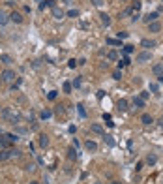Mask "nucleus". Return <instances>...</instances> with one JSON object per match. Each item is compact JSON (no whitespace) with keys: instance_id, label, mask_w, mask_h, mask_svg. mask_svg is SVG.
I'll use <instances>...</instances> for the list:
<instances>
[{"instance_id":"nucleus-1","label":"nucleus","mask_w":163,"mask_h":184,"mask_svg":"<svg viewBox=\"0 0 163 184\" xmlns=\"http://www.w3.org/2000/svg\"><path fill=\"white\" fill-rule=\"evenodd\" d=\"M21 154V150L17 149H6L4 152H0V160H8V158H17Z\"/></svg>"},{"instance_id":"nucleus-2","label":"nucleus","mask_w":163,"mask_h":184,"mask_svg":"<svg viewBox=\"0 0 163 184\" xmlns=\"http://www.w3.org/2000/svg\"><path fill=\"white\" fill-rule=\"evenodd\" d=\"M150 58H152V53H150V51H142V53H139L137 55V62H148Z\"/></svg>"},{"instance_id":"nucleus-3","label":"nucleus","mask_w":163,"mask_h":184,"mask_svg":"<svg viewBox=\"0 0 163 184\" xmlns=\"http://www.w3.org/2000/svg\"><path fill=\"white\" fill-rule=\"evenodd\" d=\"M0 77H2V81H13V79H15V71H11V70H4L2 73H0Z\"/></svg>"},{"instance_id":"nucleus-4","label":"nucleus","mask_w":163,"mask_h":184,"mask_svg":"<svg viewBox=\"0 0 163 184\" xmlns=\"http://www.w3.org/2000/svg\"><path fill=\"white\" fill-rule=\"evenodd\" d=\"M142 21H144L146 25H150V23L157 21V11H152V13H146L144 17H142Z\"/></svg>"},{"instance_id":"nucleus-5","label":"nucleus","mask_w":163,"mask_h":184,"mask_svg":"<svg viewBox=\"0 0 163 184\" xmlns=\"http://www.w3.org/2000/svg\"><path fill=\"white\" fill-rule=\"evenodd\" d=\"M85 147H86V150H88V152H96V150H98V143H96V141H90V139L85 143Z\"/></svg>"},{"instance_id":"nucleus-6","label":"nucleus","mask_w":163,"mask_h":184,"mask_svg":"<svg viewBox=\"0 0 163 184\" xmlns=\"http://www.w3.org/2000/svg\"><path fill=\"white\" fill-rule=\"evenodd\" d=\"M10 21H13V23H23V15L21 13H17V11H13V13H10Z\"/></svg>"},{"instance_id":"nucleus-7","label":"nucleus","mask_w":163,"mask_h":184,"mask_svg":"<svg viewBox=\"0 0 163 184\" xmlns=\"http://www.w3.org/2000/svg\"><path fill=\"white\" fill-rule=\"evenodd\" d=\"M141 122H142V124H144V126H150V124H152V122H154V118H152V115H148V113H144V115H142V117H141Z\"/></svg>"},{"instance_id":"nucleus-8","label":"nucleus","mask_w":163,"mask_h":184,"mask_svg":"<svg viewBox=\"0 0 163 184\" xmlns=\"http://www.w3.org/2000/svg\"><path fill=\"white\" fill-rule=\"evenodd\" d=\"M64 15H66V13H64V11L60 10V8H56V6L53 8V17H54V19H58V21H60V19L64 17Z\"/></svg>"},{"instance_id":"nucleus-9","label":"nucleus","mask_w":163,"mask_h":184,"mask_svg":"<svg viewBox=\"0 0 163 184\" xmlns=\"http://www.w3.org/2000/svg\"><path fill=\"white\" fill-rule=\"evenodd\" d=\"M90 130L94 131V134H99V135H105V131H103V128H101V124H96L94 122L92 126H90Z\"/></svg>"},{"instance_id":"nucleus-10","label":"nucleus","mask_w":163,"mask_h":184,"mask_svg":"<svg viewBox=\"0 0 163 184\" xmlns=\"http://www.w3.org/2000/svg\"><path fill=\"white\" fill-rule=\"evenodd\" d=\"M10 145H11V141L8 139V135H2V137H0V147H2V149H10Z\"/></svg>"},{"instance_id":"nucleus-11","label":"nucleus","mask_w":163,"mask_h":184,"mask_svg":"<svg viewBox=\"0 0 163 184\" xmlns=\"http://www.w3.org/2000/svg\"><path fill=\"white\" fill-rule=\"evenodd\" d=\"M148 28H150V32H160L161 30V23L154 21V23H150V25H148Z\"/></svg>"},{"instance_id":"nucleus-12","label":"nucleus","mask_w":163,"mask_h":184,"mask_svg":"<svg viewBox=\"0 0 163 184\" xmlns=\"http://www.w3.org/2000/svg\"><path fill=\"white\" fill-rule=\"evenodd\" d=\"M152 71H154V75L161 77V75H163V64H156V66L152 68Z\"/></svg>"},{"instance_id":"nucleus-13","label":"nucleus","mask_w":163,"mask_h":184,"mask_svg":"<svg viewBox=\"0 0 163 184\" xmlns=\"http://www.w3.org/2000/svg\"><path fill=\"white\" fill-rule=\"evenodd\" d=\"M133 105H135V109H141V107H144V100L142 98H133Z\"/></svg>"},{"instance_id":"nucleus-14","label":"nucleus","mask_w":163,"mask_h":184,"mask_svg":"<svg viewBox=\"0 0 163 184\" xmlns=\"http://www.w3.org/2000/svg\"><path fill=\"white\" fill-rule=\"evenodd\" d=\"M47 145H49V137H47L45 134H41V135H39V147H43V149H45Z\"/></svg>"},{"instance_id":"nucleus-15","label":"nucleus","mask_w":163,"mask_h":184,"mask_svg":"<svg viewBox=\"0 0 163 184\" xmlns=\"http://www.w3.org/2000/svg\"><path fill=\"white\" fill-rule=\"evenodd\" d=\"M39 117H41L43 120H47V118H51V117H53V111H51V109H43L41 113H39Z\"/></svg>"},{"instance_id":"nucleus-16","label":"nucleus","mask_w":163,"mask_h":184,"mask_svg":"<svg viewBox=\"0 0 163 184\" xmlns=\"http://www.w3.org/2000/svg\"><path fill=\"white\" fill-rule=\"evenodd\" d=\"M45 8H54V0H45L39 4V10H45Z\"/></svg>"},{"instance_id":"nucleus-17","label":"nucleus","mask_w":163,"mask_h":184,"mask_svg":"<svg viewBox=\"0 0 163 184\" xmlns=\"http://www.w3.org/2000/svg\"><path fill=\"white\" fill-rule=\"evenodd\" d=\"M99 19H101V23H103L105 26H109V25H111V17H109L107 13H99Z\"/></svg>"},{"instance_id":"nucleus-18","label":"nucleus","mask_w":163,"mask_h":184,"mask_svg":"<svg viewBox=\"0 0 163 184\" xmlns=\"http://www.w3.org/2000/svg\"><path fill=\"white\" fill-rule=\"evenodd\" d=\"M8 21H10V15H8L6 11H2V10H0V25H6Z\"/></svg>"},{"instance_id":"nucleus-19","label":"nucleus","mask_w":163,"mask_h":184,"mask_svg":"<svg viewBox=\"0 0 163 184\" xmlns=\"http://www.w3.org/2000/svg\"><path fill=\"white\" fill-rule=\"evenodd\" d=\"M116 105H118V109H120V111H128V102H126L124 98H122V100H118V103H116Z\"/></svg>"},{"instance_id":"nucleus-20","label":"nucleus","mask_w":163,"mask_h":184,"mask_svg":"<svg viewBox=\"0 0 163 184\" xmlns=\"http://www.w3.org/2000/svg\"><path fill=\"white\" fill-rule=\"evenodd\" d=\"M141 45L146 47V49H150V47H156V42H152V39H142Z\"/></svg>"},{"instance_id":"nucleus-21","label":"nucleus","mask_w":163,"mask_h":184,"mask_svg":"<svg viewBox=\"0 0 163 184\" xmlns=\"http://www.w3.org/2000/svg\"><path fill=\"white\" fill-rule=\"evenodd\" d=\"M150 92L152 94H160V85L157 83H150Z\"/></svg>"},{"instance_id":"nucleus-22","label":"nucleus","mask_w":163,"mask_h":184,"mask_svg":"<svg viewBox=\"0 0 163 184\" xmlns=\"http://www.w3.org/2000/svg\"><path fill=\"white\" fill-rule=\"evenodd\" d=\"M156 162H157V158H156L154 154H148V156H146V163H148V165H154Z\"/></svg>"},{"instance_id":"nucleus-23","label":"nucleus","mask_w":163,"mask_h":184,"mask_svg":"<svg viewBox=\"0 0 163 184\" xmlns=\"http://www.w3.org/2000/svg\"><path fill=\"white\" fill-rule=\"evenodd\" d=\"M67 158H69V160H75V158H77V150H75V147H71V149L67 150Z\"/></svg>"},{"instance_id":"nucleus-24","label":"nucleus","mask_w":163,"mask_h":184,"mask_svg":"<svg viewBox=\"0 0 163 184\" xmlns=\"http://www.w3.org/2000/svg\"><path fill=\"white\" fill-rule=\"evenodd\" d=\"M107 58H109V60H118V53L116 51H109V53H107Z\"/></svg>"},{"instance_id":"nucleus-25","label":"nucleus","mask_w":163,"mask_h":184,"mask_svg":"<svg viewBox=\"0 0 163 184\" xmlns=\"http://www.w3.org/2000/svg\"><path fill=\"white\" fill-rule=\"evenodd\" d=\"M105 137V141H107V145L109 147H114V139H113V135H103Z\"/></svg>"},{"instance_id":"nucleus-26","label":"nucleus","mask_w":163,"mask_h":184,"mask_svg":"<svg viewBox=\"0 0 163 184\" xmlns=\"http://www.w3.org/2000/svg\"><path fill=\"white\" fill-rule=\"evenodd\" d=\"M131 13H133V8H128V10H124L120 13V17H128V15H131Z\"/></svg>"},{"instance_id":"nucleus-27","label":"nucleus","mask_w":163,"mask_h":184,"mask_svg":"<svg viewBox=\"0 0 163 184\" xmlns=\"http://www.w3.org/2000/svg\"><path fill=\"white\" fill-rule=\"evenodd\" d=\"M107 43H109V45H120V39H113V38H109L107 39ZM122 47V45H120Z\"/></svg>"},{"instance_id":"nucleus-28","label":"nucleus","mask_w":163,"mask_h":184,"mask_svg":"<svg viewBox=\"0 0 163 184\" xmlns=\"http://www.w3.org/2000/svg\"><path fill=\"white\" fill-rule=\"evenodd\" d=\"M113 79H116V81H120V79H122V73H120V70H116V71L113 73Z\"/></svg>"},{"instance_id":"nucleus-29","label":"nucleus","mask_w":163,"mask_h":184,"mask_svg":"<svg viewBox=\"0 0 163 184\" xmlns=\"http://www.w3.org/2000/svg\"><path fill=\"white\" fill-rule=\"evenodd\" d=\"M0 60L6 62V64H10V62H11V57H8V55H2V57H0Z\"/></svg>"},{"instance_id":"nucleus-30","label":"nucleus","mask_w":163,"mask_h":184,"mask_svg":"<svg viewBox=\"0 0 163 184\" xmlns=\"http://www.w3.org/2000/svg\"><path fill=\"white\" fill-rule=\"evenodd\" d=\"M67 15H69V17H79V11L77 10H69V11H67Z\"/></svg>"},{"instance_id":"nucleus-31","label":"nucleus","mask_w":163,"mask_h":184,"mask_svg":"<svg viewBox=\"0 0 163 184\" xmlns=\"http://www.w3.org/2000/svg\"><path fill=\"white\" fill-rule=\"evenodd\" d=\"M77 107H79V113H81V117H86V111H85V107H83L81 103H79Z\"/></svg>"},{"instance_id":"nucleus-32","label":"nucleus","mask_w":163,"mask_h":184,"mask_svg":"<svg viewBox=\"0 0 163 184\" xmlns=\"http://www.w3.org/2000/svg\"><path fill=\"white\" fill-rule=\"evenodd\" d=\"M124 53H126V55L133 53V47H131V45H126V47H124Z\"/></svg>"},{"instance_id":"nucleus-33","label":"nucleus","mask_w":163,"mask_h":184,"mask_svg":"<svg viewBox=\"0 0 163 184\" xmlns=\"http://www.w3.org/2000/svg\"><path fill=\"white\" fill-rule=\"evenodd\" d=\"M90 2H92L94 6H98V8H99V6H103V0H90Z\"/></svg>"},{"instance_id":"nucleus-34","label":"nucleus","mask_w":163,"mask_h":184,"mask_svg":"<svg viewBox=\"0 0 163 184\" xmlns=\"http://www.w3.org/2000/svg\"><path fill=\"white\" fill-rule=\"evenodd\" d=\"M64 92H71V83H64Z\"/></svg>"},{"instance_id":"nucleus-35","label":"nucleus","mask_w":163,"mask_h":184,"mask_svg":"<svg viewBox=\"0 0 163 184\" xmlns=\"http://www.w3.org/2000/svg\"><path fill=\"white\" fill-rule=\"evenodd\" d=\"M54 98H56V90H51L49 92V100H54Z\"/></svg>"},{"instance_id":"nucleus-36","label":"nucleus","mask_w":163,"mask_h":184,"mask_svg":"<svg viewBox=\"0 0 163 184\" xmlns=\"http://www.w3.org/2000/svg\"><path fill=\"white\" fill-rule=\"evenodd\" d=\"M67 66H69V68H75V66H77V62H75V58H71V60L67 62Z\"/></svg>"},{"instance_id":"nucleus-37","label":"nucleus","mask_w":163,"mask_h":184,"mask_svg":"<svg viewBox=\"0 0 163 184\" xmlns=\"http://www.w3.org/2000/svg\"><path fill=\"white\" fill-rule=\"evenodd\" d=\"M128 32H118V39H120V38H128Z\"/></svg>"},{"instance_id":"nucleus-38","label":"nucleus","mask_w":163,"mask_h":184,"mask_svg":"<svg viewBox=\"0 0 163 184\" xmlns=\"http://www.w3.org/2000/svg\"><path fill=\"white\" fill-rule=\"evenodd\" d=\"M148 94H150V92H141V96H139V98H142V100H146V98H148Z\"/></svg>"},{"instance_id":"nucleus-39","label":"nucleus","mask_w":163,"mask_h":184,"mask_svg":"<svg viewBox=\"0 0 163 184\" xmlns=\"http://www.w3.org/2000/svg\"><path fill=\"white\" fill-rule=\"evenodd\" d=\"M131 21H133V23H135V21H139V13H137V11H135V13H133V17H131Z\"/></svg>"},{"instance_id":"nucleus-40","label":"nucleus","mask_w":163,"mask_h":184,"mask_svg":"<svg viewBox=\"0 0 163 184\" xmlns=\"http://www.w3.org/2000/svg\"><path fill=\"white\" fill-rule=\"evenodd\" d=\"M79 85H81V79H75V81H73V86H75V89H77Z\"/></svg>"},{"instance_id":"nucleus-41","label":"nucleus","mask_w":163,"mask_h":184,"mask_svg":"<svg viewBox=\"0 0 163 184\" xmlns=\"http://www.w3.org/2000/svg\"><path fill=\"white\" fill-rule=\"evenodd\" d=\"M157 81H160V83H163V75H161V77H157Z\"/></svg>"},{"instance_id":"nucleus-42","label":"nucleus","mask_w":163,"mask_h":184,"mask_svg":"<svg viewBox=\"0 0 163 184\" xmlns=\"http://www.w3.org/2000/svg\"><path fill=\"white\" fill-rule=\"evenodd\" d=\"M30 184H38V182H36V181H32V182H30Z\"/></svg>"},{"instance_id":"nucleus-43","label":"nucleus","mask_w":163,"mask_h":184,"mask_svg":"<svg viewBox=\"0 0 163 184\" xmlns=\"http://www.w3.org/2000/svg\"><path fill=\"white\" fill-rule=\"evenodd\" d=\"M111 184H120V182H111Z\"/></svg>"},{"instance_id":"nucleus-44","label":"nucleus","mask_w":163,"mask_h":184,"mask_svg":"<svg viewBox=\"0 0 163 184\" xmlns=\"http://www.w3.org/2000/svg\"><path fill=\"white\" fill-rule=\"evenodd\" d=\"M120 2H128V0H120Z\"/></svg>"},{"instance_id":"nucleus-45","label":"nucleus","mask_w":163,"mask_h":184,"mask_svg":"<svg viewBox=\"0 0 163 184\" xmlns=\"http://www.w3.org/2000/svg\"><path fill=\"white\" fill-rule=\"evenodd\" d=\"M0 83H2V77H0Z\"/></svg>"},{"instance_id":"nucleus-46","label":"nucleus","mask_w":163,"mask_h":184,"mask_svg":"<svg viewBox=\"0 0 163 184\" xmlns=\"http://www.w3.org/2000/svg\"><path fill=\"white\" fill-rule=\"evenodd\" d=\"M161 184H163V178H161Z\"/></svg>"},{"instance_id":"nucleus-47","label":"nucleus","mask_w":163,"mask_h":184,"mask_svg":"<svg viewBox=\"0 0 163 184\" xmlns=\"http://www.w3.org/2000/svg\"><path fill=\"white\" fill-rule=\"evenodd\" d=\"M39 2H41V0H39Z\"/></svg>"},{"instance_id":"nucleus-48","label":"nucleus","mask_w":163,"mask_h":184,"mask_svg":"<svg viewBox=\"0 0 163 184\" xmlns=\"http://www.w3.org/2000/svg\"><path fill=\"white\" fill-rule=\"evenodd\" d=\"M161 2H163V0H161Z\"/></svg>"}]
</instances>
